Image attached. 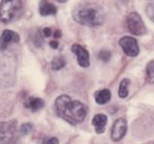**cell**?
I'll return each instance as SVG.
<instances>
[{
    "label": "cell",
    "instance_id": "obj_7",
    "mask_svg": "<svg viewBox=\"0 0 154 144\" xmlns=\"http://www.w3.org/2000/svg\"><path fill=\"white\" fill-rule=\"evenodd\" d=\"M128 130L127 121L123 118H117L111 128V139L114 142H119L125 136Z\"/></svg>",
    "mask_w": 154,
    "mask_h": 144
},
{
    "label": "cell",
    "instance_id": "obj_25",
    "mask_svg": "<svg viewBox=\"0 0 154 144\" xmlns=\"http://www.w3.org/2000/svg\"><path fill=\"white\" fill-rule=\"evenodd\" d=\"M66 1H57V2H59V3H65Z\"/></svg>",
    "mask_w": 154,
    "mask_h": 144
},
{
    "label": "cell",
    "instance_id": "obj_16",
    "mask_svg": "<svg viewBox=\"0 0 154 144\" xmlns=\"http://www.w3.org/2000/svg\"><path fill=\"white\" fill-rule=\"evenodd\" d=\"M131 84V81L128 78H124L120 82L119 87V91H118V95L122 99H125L128 96V86Z\"/></svg>",
    "mask_w": 154,
    "mask_h": 144
},
{
    "label": "cell",
    "instance_id": "obj_2",
    "mask_svg": "<svg viewBox=\"0 0 154 144\" xmlns=\"http://www.w3.org/2000/svg\"><path fill=\"white\" fill-rule=\"evenodd\" d=\"M74 21L88 27L101 26L105 21V14L103 8L95 3H79L72 13Z\"/></svg>",
    "mask_w": 154,
    "mask_h": 144
},
{
    "label": "cell",
    "instance_id": "obj_10",
    "mask_svg": "<svg viewBox=\"0 0 154 144\" xmlns=\"http://www.w3.org/2000/svg\"><path fill=\"white\" fill-rule=\"evenodd\" d=\"M106 123H107V117L106 115L101 113L94 115L91 121V124L94 127V130L97 134L104 133Z\"/></svg>",
    "mask_w": 154,
    "mask_h": 144
},
{
    "label": "cell",
    "instance_id": "obj_14",
    "mask_svg": "<svg viewBox=\"0 0 154 144\" xmlns=\"http://www.w3.org/2000/svg\"><path fill=\"white\" fill-rule=\"evenodd\" d=\"M29 40L35 47H42L44 44L42 35L38 30H32L29 34Z\"/></svg>",
    "mask_w": 154,
    "mask_h": 144
},
{
    "label": "cell",
    "instance_id": "obj_15",
    "mask_svg": "<svg viewBox=\"0 0 154 144\" xmlns=\"http://www.w3.org/2000/svg\"><path fill=\"white\" fill-rule=\"evenodd\" d=\"M66 65V62L63 56H57L54 57L51 62V68L53 71H60L63 69Z\"/></svg>",
    "mask_w": 154,
    "mask_h": 144
},
{
    "label": "cell",
    "instance_id": "obj_22",
    "mask_svg": "<svg viewBox=\"0 0 154 144\" xmlns=\"http://www.w3.org/2000/svg\"><path fill=\"white\" fill-rule=\"evenodd\" d=\"M42 34L44 35L45 37H50L51 35H52V30L51 27H44V29L42 30Z\"/></svg>",
    "mask_w": 154,
    "mask_h": 144
},
{
    "label": "cell",
    "instance_id": "obj_21",
    "mask_svg": "<svg viewBox=\"0 0 154 144\" xmlns=\"http://www.w3.org/2000/svg\"><path fill=\"white\" fill-rule=\"evenodd\" d=\"M58 139L55 136H48L45 137L42 141V144H59Z\"/></svg>",
    "mask_w": 154,
    "mask_h": 144
},
{
    "label": "cell",
    "instance_id": "obj_24",
    "mask_svg": "<svg viewBox=\"0 0 154 144\" xmlns=\"http://www.w3.org/2000/svg\"><path fill=\"white\" fill-rule=\"evenodd\" d=\"M53 37H54V39H59V38L61 37L62 33L61 31H60V30L59 29L56 30L54 32V34H53Z\"/></svg>",
    "mask_w": 154,
    "mask_h": 144
},
{
    "label": "cell",
    "instance_id": "obj_9",
    "mask_svg": "<svg viewBox=\"0 0 154 144\" xmlns=\"http://www.w3.org/2000/svg\"><path fill=\"white\" fill-rule=\"evenodd\" d=\"M20 42V36L11 30H5L0 36V50L4 51L8 46Z\"/></svg>",
    "mask_w": 154,
    "mask_h": 144
},
{
    "label": "cell",
    "instance_id": "obj_13",
    "mask_svg": "<svg viewBox=\"0 0 154 144\" xmlns=\"http://www.w3.org/2000/svg\"><path fill=\"white\" fill-rule=\"evenodd\" d=\"M94 98L95 102L98 105H105L108 103L111 99V92L109 89H103L97 90L94 93Z\"/></svg>",
    "mask_w": 154,
    "mask_h": 144
},
{
    "label": "cell",
    "instance_id": "obj_4",
    "mask_svg": "<svg viewBox=\"0 0 154 144\" xmlns=\"http://www.w3.org/2000/svg\"><path fill=\"white\" fill-rule=\"evenodd\" d=\"M125 27L130 34L135 36H142L147 33L146 25L137 12H131L127 16Z\"/></svg>",
    "mask_w": 154,
    "mask_h": 144
},
{
    "label": "cell",
    "instance_id": "obj_18",
    "mask_svg": "<svg viewBox=\"0 0 154 144\" xmlns=\"http://www.w3.org/2000/svg\"><path fill=\"white\" fill-rule=\"evenodd\" d=\"M32 128H33V125L32 123H23L19 127L18 133L22 136H25V135L29 134L32 131Z\"/></svg>",
    "mask_w": 154,
    "mask_h": 144
},
{
    "label": "cell",
    "instance_id": "obj_1",
    "mask_svg": "<svg viewBox=\"0 0 154 144\" xmlns=\"http://www.w3.org/2000/svg\"><path fill=\"white\" fill-rule=\"evenodd\" d=\"M54 111L59 118L70 125L75 126L85 121L88 108L83 102L73 100L66 94H62L55 99Z\"/></svg>",
    "mask_w": 154,
    "mask_h": 144
},
{
    "label": "cell",
    "instance_id": "obj_20",
    "mask_svg": "<svg viewBox=\"0 0 154 144\" xmlns=\"http://www.w3.org/2000/svg\"><path fill=\"white\" fill-rule=\"evenodd\" d=\"M146 13L148 18L154 22V3L148 4L146 8Z\"/></svg>",
    "mask_w": 154,
    "mask_h": 144
},
{
    "label": "cell",
    "instance_id": "obj_8",
    "mask_svg": "<svg viewBox=\"0 0 154 144\" xmlns=\"http://www.w3.org/2000/svg\"><path fill=\"white\" fill-rule=\"evenodd\" d=\"M71 51L77 57V62L79 66L84 68L90 66V55L86 49L80 44L75 43L71 46Z\"/></svg>",
    "mask_w": 154,
    "mask_h": 144
},
{
    "label": "cell",
    "instance_id": "obj_17",
    "mask_svg": "<svg viewBox=\"0 0 154 144\" xmlns=\"http://www.w3.org/2000/svg\"><path fill=\"white\" fill-rule=\"evenodd\" d=\"M146 76L149 84H154V61H151L146 65Z\"/></svg>",
    "mask_w": 154,
    "mask_h": 144
},
{
    "label": "cell",
    "instance_id": "obj_11",
    "mask_svg": "<svg viewBox=\"0 0 154 144\" xmlns=\"http://www.w3.org/2000/svg\"><path fill=\"white\" fill-rule=\"evenodd\" d=\"M23 105H24L25 108L29 109L32 112H36L43 108L45 105V102L41 98L30 96L25 100Z\"/></svg>",
    "mask_w": 154,
    "mask_h": 144
},
{
    "label": "cell",
    "instance_id": "obj_5",
    "mask_svg": "<svg viewBox=\"0 0 154 144\" xmlns=\"http://www.w3.org/2000/svg\"><path fill=\"white\" fill-rule=\"evenodd\" d=\"M17 121L11 120L0 122V142L5 141L6 144H10L13 140L14 135L17 131Z\"/></svg>",
    "mask_w": 154,
    "mask_h": 144
},
{
    "label": "cell",
    "instance_id": "obj_6",
    "mask_svg": "<svg viewBox=\"0 0 154 144\" xmlns=\"http://www.w3.org/2000/svg\"><path fill=\"white\" fill-rule=\"evenodd\" d=\"M119 46L122 48V51L125 55L130 57H136L139 54V46L135 38L125 36L119 40Z\"/></svg>",
    "mask_w": 154,
    "mask_h": 144
},
{
    "label": "cell",
    "instance_id": "obj_3",
    "mask_svg": "<svg viewBox=\"0 0 154 144\" xmlns=\"http://www.w3.org/2000/svg\"><path fill=\"white\" fill-rule=\"evenodd\" d=\"M24 4L19 0H5L0 4V21L8 24L21 15Z\"/></svg>",
    "mask_w": 154,
    "mask_h": 144
},
{
    "label": "cell",
    "instance_id": "obj_19",
    "mask_svg": "<svg viewBox=\"0 0 154 144\" xmlns=\"http://www.w3.org/2000/svg\"><path fill=\"white\" fill-rule=\"evenodd\" d=\"M98 58L103 62H108L111 59L110 52L106 50H102L99 52Z\"/></svg>",
    "mask_w": 154,
    "mask_h": 144
},
{
    "label": "cell",
    "instance_id": "obj_12",
    "mask_svg": "<svg viewBox=\"0 0 154 144\" xmlns=\"http://www.w3.org/2000/svg\"><path fill=\"white\" fill-rule=\"evenodd\" d=\"M57 7L48 1L42 0L39 2L38 5V12L41 16L55 15L57 14Z\"/></svg>",
    "mask_w": 154,
    "mask_h": 144
},
{
    "label": "cell",
    "instance_id": "obj_23",
    "mask_svg": "<svg viewBox=\"0 0 154 144\" xmlns=\"http://www.w3.org/2000/svg\"><path fill=\"white\" fill-rule=\"evenodd\" d=\"M49 46H51V48L54 49V50H57L59 46V42L57 40H51L49 42Z\"/></svg>",
    "mask_w": 154,
    "mask_h": 144
}]
</instances>
